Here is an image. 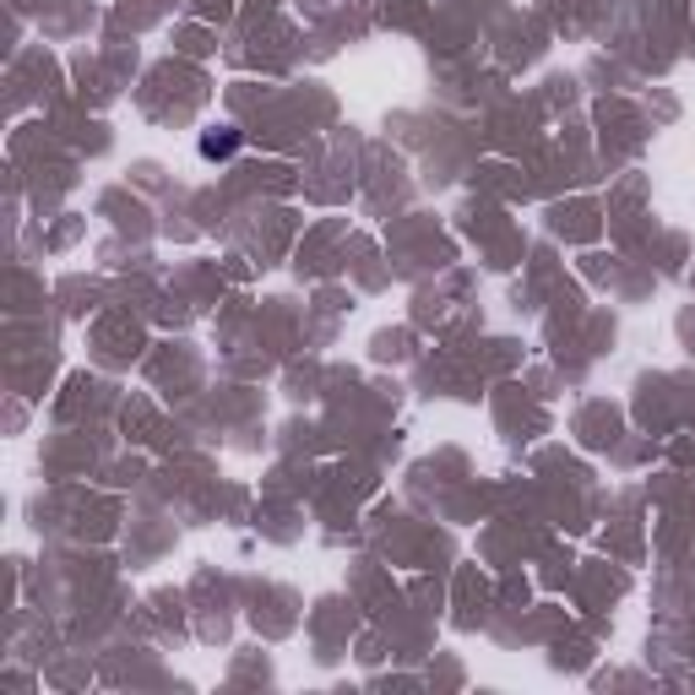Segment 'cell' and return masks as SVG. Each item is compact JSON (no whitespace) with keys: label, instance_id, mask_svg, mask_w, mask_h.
Returning <instances> with one entry per match:
<instances>
[{"label":"cell","instance_id":"1","mask_svg":"<svg viewBox=\"0 0 695 695\" xmlns=\"http://www.w3.org/2000/svg\"><path fill=\"white\" fill-rule=\"evenodd\" d=\"M240 131L234 126H212V131H201V141H196V152L207 158V163H223V158H234L240 152Z\"/></svg>","mask_w":695,"mask_h":695}]
</instances>
